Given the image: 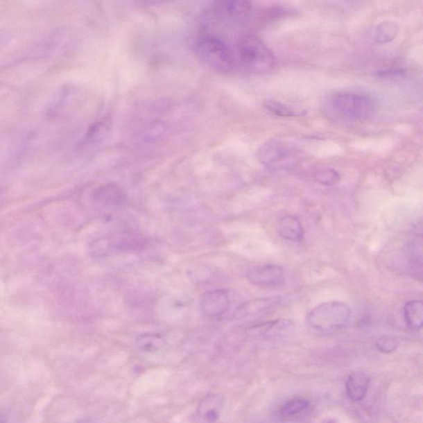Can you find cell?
<instances>
[{
    "instance_id": "cell-8",
    "label": "cell",
    "mask_w": 423,
    "mask_h": 423,
    "mask_svg": "<svg viewBox=\"0 0 423 423\" xmlns=\"http://www.w3.org/2000/svg\"><path fill=\"white\" fill-rule=\"evenodd\" d=\"M230 305V297L223 289H214L206 292L200 300L202 313L210 318H218L225 314Z\"/></svg>"
},
{
    "instance_id": "cell-1",
    "label": "cell",
    "mask_w": 423,
    "mask_h": 423,
    "mask_svg": "<svg viewBox=\"0 0 423 423\" xmlns=\"http://www.w3.org/2000/svg\"><path fill=\"white\" fill-rule=\"evenodd\" d=\"M328 110L338 118L349 121L369 119L374 113V102L368 94L356 92H340L331 94Z\"/></svg>"
},
{
    "instance_id": "cell-22",
    "label": "cell",
    "mask_w": 423,
    "mask_h": 423,
    "mask_svg": "<svg viewBox=\"0 0 423 423\" xmlns=\"http://www.w3.org/2000/svg\"><path fill=\"white\" fill-rule=\"evenodd\" d=\"M110 237H101L89 245V253L94 258H101L109 254L111 250Z\"/></svg>"
},
{
    "instance_id": "cell-15",
    "label": "cell",
    "mask_w": 423,
    "mask_h": 423,
    "mask_svg": "<svg viewBox=\"0 0 423 423\" xmlns=\"http://www.w3.org/2000/svg\"><path fill=\"white\" fill-rule=\"evenodd\" d=\"M223 404L222 397L209 395L201 400L200 405H198V413L205 420L214 422L218 420Z\"/></svg>"
},
{
    "instance_id": "cell-2",
    "label": "cell",
    "mask_w": 423,
    "mask_h": 423,
    "mask_svg": "<svg viewBox=\"0 0 423 423\" xmlns=\"http://www.w3.org/2000/svg\"><path fill=\"white\" fill-rule=\"evenodd\" d=\"M236 67L252 71H265L273 67L275 57L270 47L254 35L241 37L233 50Z\"/></svg>"
},
{
    "instance_id": "cell-5",
    "label": "cell",
    "mask_w": 423,
    "mask_h": 423,
    "mask_svg": "<svg viewBox=\"0 0 423 423\" xmlns=\"http://www.w3.org/2000/svg\"><path fill=\"white\" fill-rule=\"evenodd\" d=\"M295 152L286 142L273 140L263 145L258 150L257 157L263 165L270 168H284L295 161Z\"/></svg>"
},
{
    "instance_id": "cell-17",
    "label": "cell",
    "mask_w": 423,
    "mask_h": 423,
    "mask_svg": "<svg viewBox=\"0 0 423 423\" xmlns=\"http://www.w3.org/2000/svg\"><path fill=\"white\" fill-rule=\"evenodd\" d=\"M136 344L142 352H155L165 347L166 342L161 335L144 334L137 336Z\"/></svg>"
},
{
    "instance_id": "cell-4",
    "label": "cell",
    "mask_w": 423,
    "mask_h": 423,
    "mask_svg": "<svg viewBox=\"0 0 423 423\" xmlns=\"http://www.w3.org/2000/svg\"><path fill=\"white\" fill-rule=\"evenodd\" d=\"M352 310L342 301H327L310 311L308 315L309 325L321 331L340 329L347 325Z\"/></svg>"
},
{
    "instance_id": "cell-11",
    "label": "cell",
    "mask_w": 423,
    "mask_h": 423,
    "mask_svg": "<svg viewBox=\"0 0 423 423\" xmlns=\"http://www.w3.org/2000/svg\"><path fill=\"white\" fill-rule=\"evenodd\" d=\"M93 200L105 208H116L126 202L127 194L122 188L116 185H102L94 191Z\"/></svg>"
},
{
    "instance_id": "cell-20",
    "label": "cell",
    "mask_w": 423,
    "mask_h": 423,
    "mask_svg": "<svg viewBox=\"0 0 423 423\" xmlns=\"http://www.w3.org/2000/svg\"><path fill=\"white\" fill-rule=\"evenodd\" d=\"M309 407V402L304 399H293L288 401L280 408V415L284 417H291L305 411Z\"/></svg>"
},
{
    "instance_id": "cell-23",
    "label": "cell",
    "mask_w": 423,
    "mask_h": 423,
    "mask_svg": "<svg viewBox=\"0 0 423 423\" xmlns=\"http://www.w3.org/2000/svg\"><path fill=\"white\" fill-rule=\"evenodd\" d=\"M107 132V127L105 123L99 122L92 125L89 128L87 135H86V141L89 144H97L105 137Z\"/></svg>"
},
{
    "instance_id": "cell-9",
    "label": "cell",
    "mask_w": 423,
    "mask_h": 423,
    "mask_svg": "<svg viewBox=\"0 0 423 423\" xmlns=\"http://www.w3.org/2000/svg\"><path fill=\"white\" fill-rule=\"evenodd\" d=\"M280 303L279 297H261L247 302L241 305L234 313L239 319L264 316L278 307Z\"/></svg>"
},
{
    "instance_id": "cell-18",
    "label": "cell",
    "mask_w": 423,
    "mask_h": 423,
    "mask_svg": "<svg viewBox=\"0 0 423 423\" xmlns=\"http://www.w3.org/2000/svg\"><path fill=\"white\" fill-rule=\"evenodd\" d=\"M399 27L395 21H383L379 24L374 33V40L379 44H386L395 40L398 35Z\"/></svg>"
},
{
    "instance_id": "cell-10",
    "label": "cell",
    "mask_w": 423,
    "mask_h": 423,
    "mask_svg": "<svg viewBox=\"0 0 423 423\" xmlns=\"http://www.w3.org/2000/svg\"><path fill=\"white\" fill-rule=\"evenodd\" d=\"M250 334L261 338H282L293 334L295 323L289 319H276V320L261 323L250 328Z\"/></svg>"
},
{
    "instance_id": "cell-3",
    "label": "cell",
    "mask_w": 423,
    "mask_h": 423,
    "mask_svg": "<svg viewBox=\"0 0 423 423\" xmlns=\"http://www.w3.org/2000/svg\"><path fill=\"white\" fill-rule=\"evenodd\" d=\"M196 53L202 63L215 71L230 73L236 67L233 50L217 37L205 36L198 39Z\"/></svg>"
},
{
    "instance_id": "cell-16",
    "label": "cell",
    "mask_w": 423,
    "mask_h": 423,
    "mask_svg": "<svg viewBox=\"0 0 423 423\" xmlns=\"http://www.w3.org/2000/svg\"><path fill=\"white\" fill-rule=\"evenodd\" d=\"M404 318L410 329L421 330L423 323V304L421 300H411L404 307Z\"/></svg>"
},
{
    "instance_id": "cell-25",
    "label": "cell",
    "mask_w": 423,
    "mask_h": 423,
    "mask_svg": "<svg viewBox=\"0 0 423 423\" xmlns=\"http://www.w3.org/2000/svg\"><path fill=\"white\" fill-rule=\"evenodd\" d=\"M0 423H3V422L1 420H0Z\"/></svg>"
},
{
    "instance_id": "cell-19",
    "label": "cell",
    "mask_w": 423,
    "mask_h": 423,
    "mask_svg": "<svg viewBox=\"0 0 423 423\" xmlns=\"http://www.w3.org/2000/svg\"><path fill=\"white\" fill-rule=\"evenodd\" d=\"M266 109L276 116H282V118H292V116H300L305 114L306 112L303 110H297L292 107L284 105L279 101H268L263 103Z\"/></svg>"
},
{
    "instance_id": "cell-13",
    "label": "cell",
    "mask_w": 423,
    "mask_h": 423,
    "mask_svg": "<svg viewBox=\"0 0 423 423\" xmlns=\"http://www.w3.org/2000/svg\"><path fill=\"white\" fill-rule=\"evenodd\" d=\"M369 375L357 371L349 375L346 383L347 395L355 402H360L365 398L370 387Z\"/></svg>"
},
{
    "instance_id": "cell-14",
    "label": "cell",
    "mask_w": 423,
    "mask_h": 423,
    "mask_svg": "<svg viewBox=\"0 0 423 423\" xmlns=\"http://www.w3.org/2000/svg\"><path fill=\"white\" fill-rule=\"evenodd\" d=\"M111 248L123 252H138L146 247V240L144 236L137 233H123L116 237H110Z\"/></svg>"
},
{
    "instance_id": "cell-6",
    "label": "cell",
    "mask_w": 423,
    "mask_h": 423,
    "mask_svg": "<svg viewBox=\"0 0 423 423\" xmlns=\"http://www.w3.org/2000/svg\"><path fill=\"white\" fill-rule=\"evenodd\" d=\"M254 11L248 1H220L214 3L213 12L220 20L227 24H241L248 21Z\"/></svg>"
},
{
    "instance_id": "cell-12",
    "label": "cell",
    "mask_w": 423,
    "mask_h": 423,
    "mask_svg": "<svg viewBox=\"0 0 423 423\" xmlns=\"http://www.w3.org/2000/svg\"><path fill=\"white\" fill-rule=\"evenodd\" d=\"M276 232L283 239L293 243H301L304 239V228L300 220L293 215L284 216L279 219Z\"/></svg>"
},
{
    "instance_id": "cell-7",
    "label": "cell",
    "mask_w": 423,
    "mask_h": 423,
    "mask_svg": "<svg viewBox=\"0 0 423 423\" xmlns=\"http://www.w3.org/2000/svg\"><path fill=\"white\" fill-rule=\"evenodd\" d=\"M247 278L254 286L261 288H279L286 282L283 267L275 265L254 267L248 272Z\"/></svg>"
},
{
    "instance_id": "cell-21",
    "label": "cell",
    "mask_w": 423,
    "mask_h": 423,
    "mask_svg": "<svg viewBox=\"0 0 423 423\" xmlns=\"http://www.w3.org/2000/svg\"><path fill=\"white\" fill-rule=\"evenodd\" d=\"M314 179L325 187H334L340 182V175L338 171L332 168L325 167L315 172Z\"/></svg>"
},
{
    "instance_id": "cell-24",
    "label": "cell",
    "mask_w": 423,
    "mask_h": 423,
    "mask_svg": "<svg viewBox=\"0 0 423 423\" xmlns=\"http://www.w3.org/2000/svg\"><path fill=\"white\" fill-rule=\"evenodd\" d=\"M377 347L382 353L390 354L398 349L399 342L398 340L390 336H383L377 340Z\"/></svg>"
}]
</instances>
